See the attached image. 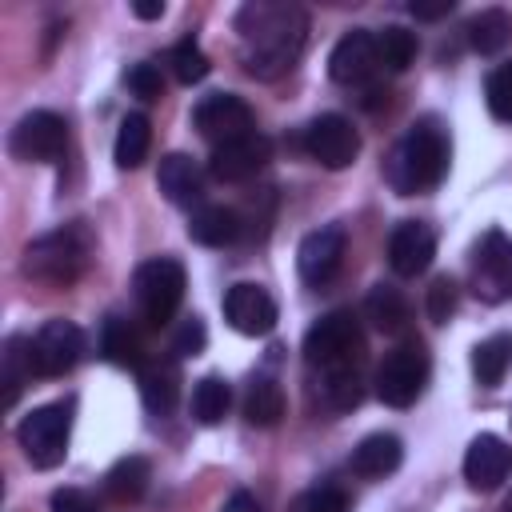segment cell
<instances>
[{
  "label": "cell",
  "instance_id": "836d02e7",
  "mask_svg": "<svg viewBox=\"0 0 512 512\" xmlns=\"http://www.w3.org/2000/svg\"><path fill=\"white\" fill-rule=\"evenodd\" d=\"M168 64H172V76H176L180 84H200V80L208 76V56H204V48H200L192 36L172 48Z\"/></svg>",
  "mask_w": 512,
  "mask_h": 512
},
{
  "label": "cell",
  "instance_id": "7c38bea8",
  "mask_svg": "<svg viewBox=\"0 0 512 512\" xmlns=\"http://www.w3.org/2000/svg\"><path fill=\"white\" fill-rule=\"evenodd\" d=\"M304 152L328 168V172H340L348 168L356 156H360V132L352 128V120L328 112V116H316L308 128H304Z\"/></svg>",
  "mask_w": 512,
  "mask_h": 512
},
{
  "label": "cell",
  "instance_id": "9c48e42d",
  "mask_svg": "<svg viewBox=\"0 0 512 512\" xmlns=\"http://www.w3.org/2000/svg\"><path fill=\"white\" fill-rule=\"evenodd\" d=\"M472 292L484 304L512 300V236H504L500 228L484 232L472 252Z\"/></svg>",
  "mask_w": 512,
  "mask_h": 512
},
{
  "label": "cell",
  "instance_id": "ffe728a7",
  "mask_svg": "<svg viewBox=\"0 0 512 512\" xmlns=\"http://www.w3.org/2000/svg\"><path fill=\"white\" fill-rule=\"evenodd\" d=\"M400 460H404L400 436H392V432H372V436H364V440L352 448L348 468H352L360 480H384V476H392V472L400 468Z\"/></svg>",
  "mask_w": 512,
  "mask_h": 512
},
{
  "label": "cell",
  "instance_id": "7a4b0ae2",
  "mask_svg": "<svg viewBox=\"0 0 512 512\" xmlns=\"http://www.w3.org/2000/svg\"><path fill=\"white\" fill-rule=\"evenodd\" d=\"M448 156H452L448 132H444L432 116H424V120H416V124L396 140V148L388 152V160H384V180L392 184L396 196L432 192V188L444 180V172H448Z\"/></svg>",
  "mask_w": 512,
  "mask_h": 512
},
{
  "label": "cell",
  "instance_id": "e575fe53",
  "mask_svg": "<svg viewBox=\"0 0 512 512\" xmlns=\"http://www.w3.org/2000/svg\"><path fill=\"white\" fill-rule=\"evenodd\" d=\"M484 100H488V112L504 124H512V60H504L500 68L488 72V84H484Z\"/></svg>",
  "mask_w": 512,
  "mask_h": 512
},
{
  "label": "cell",
  "instance_id": "d4e9b609",
  "mask_svg": "<svg viewBox=\"0 0 512 512\" xmlns=\"http://www.w3.org/2000/svg\"><path fill=\"white\" fill-rule=\"evenodd\" d=\"M148 480H152L148 460H144V456H124V460H116V464L108 468V476H104V496H108L112 504L128 508V504H136V500L148 492Z\"/></svg>",
  "mask_w": 512,
  "mask_h": 512
},
{
  "label": "cell",
  "instance_id": "f546056e",
  "mask_svg": "<svg viewBox=\"0 0 512 512\" xmlns=\"http://www.w3.org/2000/svg\"><path fill=\"white\" fill-rule=\"evenodd\" d=\"M228 404H232L228 380H224V376H204V380H196V388H192L188 412H192L196 424L212 428V424H220V420L228 416Z\"/></svg>",
  "mask_w": 512,
  "mask_h": 512
},
{
  "label": "cell",
  "instance_id": "8fae6325",
  "mask_svg": "<svg viewBox=\"0 0 512 512\" xmlns=\"http://www.w3.org/2000/svg\"><path fill=\"white\" fill-rule=\"evenodd\" d=\"M380 72V48H376V32L368 28H352L336 40L332 56H328V76L344 88H372Z\"/></svg>",
  "mask_w": 512,
  "mask_h": 512
},
{
  "label": "cell",
  "instance_id": "4dcf8cb0",
  "mask_svg": "<svg viewBox=\"0 0 512 512\" xmlns=\"http://www.w3.org/2000/svg\"><path fill=\"white\" fill-rule=\"evenodd\" d=\"M32 380V356H28V340L24 336H8L4 356H0V384H4V408H12L24 392V384Z\"/></svg>",
  "mask_w": 512,
  "mask_h": 512
},
{
  "label": "cell",
  "instance_id": "e0dca14e",
  "mask_svg": "<svg viewBox=\"0 0 512 512\" xmlns=\"http://www.w3.org/2000/svg\"><path fill=\"white\" fill-rule=\"evenodd\" d=\"M436 256V232L424 220H400L388 232V268L396 276H420L428 272Z\"/></svg>",
  "mask_w": 512,
  "mask_h": 512
},
{
  "label": "cell",
  "instance_id": "30bf717a",
  "mask_svg": "<svg viewBox=\"0 0 512 512\" xmlns=\"http://www.w3.org/2000/svg\"><path fill=\"white\" fill-rule=\"evenodd\" d=\"M28 356L36 376H64L84 356V332L72 320H44L28 340Z\"/></svg>",
  "mask_w": 512,
  "mask_h": 512
},
{
  "label": "cell",
  "instance_id": "44dd1931",
  "mask_svg": "<svg viewBox=\"0 0 512 512\" xmlns=\"http://www.w3.org/2000/svg\"><path fill=\"white\" fill-rule=\"evenodd\" d=\"M100 356L108 364H116V368H144L148 364L144 360V340H140L136 324L124 320V316H104V324H100Z\"/></svg>",
  "mask_w": 512,
  "mask_h": 512
},
{
  "label": "cell",
  "instance_id": "52a82bcc",
  "mask_svg": "<svg viewBox=\"0 0 512 512\" xmlns=\"http://www.w3.org/2000/svg\"><path fill=\"white\" fill-rule=\"evenodd\" d=\"M360 348H364V332H360V320L352 312H328L320 316L308 332H304V360L312 368H340V364H356L360 360Z\"/></svg>",
  "mask_w": 512,
  "mask_h": 512
},
{
  "label": "cell",
  "instance_id": "f35d334b",
  "mask_svg": "<svg viewBox=\"0 0 512 512\" xmlns=\"http://www.w3.org/2000/svg\"><path fill=\"white\" fill-rule=\"evenodd\" d=\"M124 80H128L132 96H140V100H156V96H164V76H160L156 64H132Z\"/></svg>",
  "mask_w": 512,
  "mask_h": 512
},
{
  "label": "cell",
  "instance_id": "ba28073f",
  "mask_svg": "<svg viewBox=\"0 0 512 512\" xmlns=\"http://www.w3.org/2000/svg\"><path fill=\"white\" fill-rule=\"evenodd\" d=\"M64 148H68V124L48 108L24 112L8 132V152L20 164H52L64 156Z\"/></svg>",
  "mask_w": 512,
  "mask_h": 512
},
{
  "label": "cell",
  "instance_id": "ee69618b",
  "mask_svg": "<svg viewBox=\"0 0 512 512\" xmlns=\"http://www.w3.org/2000/svg\"><path fill=\"white\" fill-rule=\"evenodd\" d=\"M500 512H512V492L504 496V508H500Z\"/></svg>",
  "mask_w": 512,
  "mask_h": 512
},
{
  "label": "cell",
  "instance_id": "7402d4cb",
  "mask_svg": "<svg viewBox=\"0 0 512 512\" xmlns=\"http://www.w3.org/2000/svg\"><path fill=\"white\" fill-rule=\"evenodd\" d=\"M240 212L228 208V204H200L192 216H188V236L204 248H224L240 236Z\"/></svg>",
  "mask_w": 512,
  "mask_h": 512
},
{
  "label": "cell",
  "instance_id": "8d00e7d4",
  "mask_svg": "<svg viewBox=\"0 0 512 512\" xmlns=\"http://www.w3.org/2000/svg\"><path fill=\"white\" fill-rule=\"evenodd\" d=\"M288 512H348V496L340 488H308L292 500Z\"/></svg>",
  "mask_w": 512,
  "mask_h": 512
},
{
  "label": "cell",
  "instance_id": "ac0fdd59",
  "mask_svg": "<svg viewBox=\"0 0 512 512\" xmlns=\"http://www.w3.org/2000/svg\"><path fill=\"white\" fill-rule=\"evenodd\" d=\"M512 476V448L492 436V432H480L468 452H464V480L476 488V492H492L500 488L504 480Z\"/></svg>",
  "mask_w": 512,
  "mask_h": 512
},
{
  "label": "cell",
  "instance_id": "d6986e66",
  "mask_svg": "<svg viewBox=\"0 0 512 512\" xmlns=\"http://www.w3.org/2000/svg\"><path fill=\"white\" fill-rule=\"evenodd\" d=\"M156 188L164 192L168 204H180V208H200V196H204V176L200 168L192 164V156L184 152H168L156 168Z\"/></svg>",
  "mask_w": 512,
  "mask_h": 512
},
{
  "label": "cell",
  "instance_id": "8992f818",
  "mask_svg": "<svg viewBox=\"0 0 512 512\" xmlns=\"http://www.w3.org/2000/svg\"><path fill=\"white\" fill-rule=\"evenodd\" d=\"M428 372H432V364H428L424 344L420 340H404V344H396L380 360V368H376V396L388 408H408L424 392Z\"/></svg>",
  "mask_w": 512,
  "mask_h": 512
},
{
  "label": "cell",
  "instance_id": "3957f363",
  "mask_svg": "<svg viewBox=\"0 0 512 512\" xmlns=\"http://www.w3.org/2000/svg\"><path fill=\"white\" fill-rule=\"evenodd\" d=\"M88 256H92V240L80 224H64L56 232H44L36 236L28 248H24V260H20V272L36 284H52V288H64L72 280H80V272L88 268Z\"/></svg>",
  "mask_w": 512,
  "mask_h": 512
},
{
  "label": "cell",
  "instance_id": "2e32d148",
  "mask_svg": "<svg viewBox=\"0 0 512 512\" xmlns=\"http://www.w3.org/2000/svg\"><path fill=\"white\" fill-rule=\"evenodd\" d=\"M224 320L240 336H268L276 328V300L260 284H232L224 292Z\"/></svg>",
  "mask_w": 512,
  "mask_h": 512
},
{
  "label": "cell",
  "instance_id": "9a60e30c",
  "mask_svg": "<svg viewBox=\"0 0 512 512\" xmlns=\"http://www.w3.org/2000/svg\"><path fill=\"white\" fill-rule=\"evenodd\" d=\"M344 248H348V232L340 224H324L316 232H308L296 248V268H300V280L312 284V288H324L340 264H344Z\"/></svg>",
  "mask_w": 512,
  "mask_h": 512
},
{
  "label": "cell",
  "instance_id": "74e56055",
  "mask_svg": "<svg viewBox=\"0 0 512 512\" xmlns=\"http://www.w3.org/2000/svg\"><path fill=\"white\" fill-rule=\"evenodd\" d=\"M204 344H208L204 320H200V316H184V320L176 324V332H172V352H176V356H200Z\"/></svg>",
  "mask_w": 512,
  "mask_h": 512
},
{
  "label": "cell",
  "instance_id": "5bb4252c",
  "mask_svg": "<svg viewBox=\"0 0 512 512\" xmlns=\"http://www.w3.org/2000/svg\"><path fill=\"white\" fill-rule=\"evenodd\" d=\"M268 160H272V140L264 132H248L216 144L208 156V172L220 184H240V180H252Z\"/></svg>",
  "mask_w": 512,
  "mask_h": 512
},
{
  "label": "cell",
  "instance_id": "603a6c76",
  "mask_svg": "<svg viewBox=\"0 0 512 512\" xmlns=\"http://www.w3.org/2000/svg\"><path fill=\"white\" fill-rule=\"evenodd\" d=\"M364 316L372 320L376 332L384 336H404L408 332V320H412V308H408V296L392 284H376L368 296H364Z\"/></svg>",
  "mask_w": 512,
  "mask_h": 512
},
{
  "label": "cell",
  "instance_id": "5b68a950",
  "mask_svg": "<svg viewBox=\"0 0 512 512\" xmlns=\"http://www.w3.org/2000/svg\"><path fill=\"white\" fill-rule=\"evenodd\" d=\"M16 440H20L32 468H56L68 456V440H72V400L32 408L20 420Z\"/></svg>",
  "mask_w": 512,
  "mask_h": 512
},
{
  "label": "cell",
  "instance_id": "cb8c5ba5",
  "mask_svg": "<svg viewBox=\"0 0 512 512\" xmlns=\"http://www.w3.org/2000/svg\"><path fill=\"white\" fill-rule=\"evenodd\" d=\"M140 396H144V408L156 412V416H168L180 400V368L176 360H148L140 368Z\"/></svg>",
  "mask_w": 512,
  "mask_h": 512
},
{
  "label": "cell",
  "instance_id": "6da1fadb",
  "mask_svg": "<svg viewBox=\"0 0 512 512\" xmlns=\"http://www.w3.org/2000/svg\"><path fill=\"white\" fill-rule=\"evenodd\" d=\"M240 64L252 80H280L308 44V12L288 0H248L236 12Z\"/></svg>",
  "mask_w": 512,
  "mask_h": 512
},
{
  "label": "cell",
  "instance_id": "484cf974",
  "mask_svg": "<svg viewBox=\"0 0 512 512\" xmlns=\"http://www.w3.org/2000/svg\"><path fill=\"white\" fill-rule=\"evenodd\" d=\"M320 400L328 412H352L364 400V376L356 364H340V368H324L320 372Z\"/></svg>",
  "mask_w": 512,
  "mask_h": 512
},
{
  "label": "cell",
  "instance_id": "f1b7e54d",
  "mask_svg": "<svg viewBox=\"0 0 512 512\" xmlns=\"http://www.w3.org/2000/svg\"><path fill=\"white\" fill-rule=\"evenodd\" d=\"M508 368H512V336L508 332H496L472 348V376L484 388H496Z\"/></svg>",
  "mask_w": 512,
  "mask_h": 512
},
{
  "label": "cell",
  "instance_id": "60d3db41",
  "mask_svg": "<svg viewBox=\"0 0 512 512\" xmlns=\"http://www.w3.org/2000/svg\"><path fill=\"white\" fill-rule=\"evenodd\" d=\"M456 4L452 0H412L408 4V12L416 16V20H440V16H448Z\"/></svg>",
  "mask_w": 512,
  "mask_h": 512
},
{
  "label": "cell",
  "instance_id": "1f68e13d",
  "mask_svg": "<svg viewBox=\"0 0 512 512\" xmlns=\"http://www.w3.org/2000/svg\"><path fill=\"white\" fill-rule=\"evenodd\" d=\"M508 40H512V16H508L504 8H484L480 16H472V24H468V44H472L480 56L500 52Z\"/></svg>",
  "mask_w": 512,
  "mask_h": 512
},
{
  "label": "cell",
  "instance_id": "7bdbcfd3",
  "mask_svg": "<svg viewBox=\"0 0 512 512\" xmlns=\"http://www.w3.org/2000/svg\"><path fill=\"white\" fill-rule=\"evenodd\" d=\"M132 16H140V20H160V16H164V0H136V4H132Z\"/></svg>",
  "mask_w": 512,
  "mask_h": 512
},
{
  "label": "cell",
  "instance_id": "4316f807",
  "mask_svg": "<svg viewBox=\"0 0 512 512\" xmlns=\"http://www.w3.org/2000/svg\"><path fill=\"white\" fill-rule=\"evenodd\" d=\"M148 148H152V124L144 112H128L116 128V144H112V156H116V168H140L148 160Z\"/></svg>",
  "mask_w": 512,
  "mask_h": 512
},
{
  "label": "cell",
  "instance_id": "ab89813d",
  "mask_svg": "<svg viewBox=\"0 0 512 512\" xmlns=\"http://www.w3.org/2000/svg\"><path fill=\"white\" fill-rule=\"evenodd\" d=\"M52 512H100V504L84 492V488H56L48 500Z\"/></svg>",
  "mask_w": 512,
  "mask_h": 512
},
{
  "label": "cell",
  "instance_id": "4fadbf2b",
  "mask_svg": "<svg viewBox=\"0 0 512 512\" xmlns=\"http://www.w3.org/2000/svg\"><path fill=\"white\" fill-rule=\"evenodd\" d=\"M252 120H256V116H252L248 100H240L236 92H212V96H204V100L192 108V128H196L204 140H212V148L224 144V140H236V136L256 132Z\"/></svg>",
  "mask_w": 512,
  "mask_h": 512
},
{
  "label": "cell",
  "instance_id": "b9f144b4",
  "mask_svg": "<svg viewBox=\"0 0 512 512\" xmlns=\"http://www.w3.org/2000/svg\"><path fill=\"white\" fill-rule=\"evenodd\" d=\"M220 512H264V504H260L252 492H244V488H240V492H232V496L224 500V508H220Z\"/></svg>",
  "mask_w": 512,
  "mask_h": 512
},
{
  "label": "cell",
  "instance_id": "d6a6232c",
  "mask_svg": "<svg viewBox=\"0 0 512 512\" xmlns=\"http://www.w3.org/2000/svg\"><path fill=\"white\" fill-rule=\"evenodd\" d=\"M376 48H380V68H388V72H404V68L416 60V32L392 24V28L376 32Z\"/></svg>",
  "mask_w": 512,
  "mask_h": 512
},
{
  "label": "cell",
  "instance_id": "d590c367",
  "mask_svg": "<svg viewBox=\"0 0 512 512\" xmlns=\"http://www.w3.org/2000/svg\"><path fill=\"white\" fill-rule=\"evenodd\" d=\"M456 296H460L456 280H452V276H436V280L428 284V292H424V312H428V320H432V324H448L452 312H456Z\"/></svg>",
  "mask_w": 512,
  "mask_h": 512
},
{
  "label": "cell",
  "instance_id": "83f0119b",
  "mask_svg": "<svg viewBox=\"0 0 512 512\" xmlns=\"http://www.w3.org/2000/svg\"><path fill=\"white\" fill-rule=\"evenodd\" d=\"M280 416H284V392H280V384L268 380V376H256L248 384V392H244V420L252 428H276Z\"/></svg>",
  "mask_w": 512,
  "mask_h": 512
},
{
  "label": "cell",
  "instance_id": "277c9868",
  "mask_svg": "<svg viewBox=\"0 0 512 512\" xmlns=\"http://www.w3.org/2000/svg\"><path fill=\"white\" fill-rule=\"evenodd\" d=\"M184 288H188V276H184V264L172 260V256H152L144 264H136L132 272V296H136V308L140 316L152 324V328H164L180 300H184Z\"/></svg>",
  "mask_w": 512,
  "mask_h": 512
}]
</instances>
